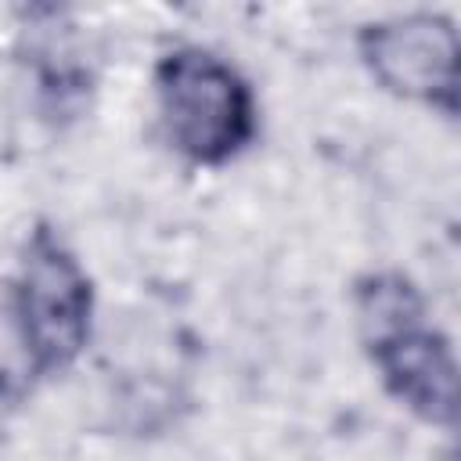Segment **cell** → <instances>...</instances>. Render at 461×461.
<instances>
[{"instance_id":"1","label":"cell","mask_w":461,"mask_h":461,"mask_svg":"<svg viewBox=\"0 0 461 461\" xmlns=\"http://www.w3.org/2000/svg\"><path fill=\"white\" fill-rule=\"evenodd\" d=\"M155 97L166 137L194 162H227L252 137V94L220 58L184 47L158 61Z\"/></svg>"},{"instance_id":"2","label":"cell","mask_w":461,"mask_h":461,"mask_svg":"<svg viewBox=\"0 0 461 461\" xmlns=\"http://www.w3.org/2000/svg\"><path fill=\"white\" fill-rule=\"evenodd\" d=\"M14 310L25 324V335L43 371L72 364L86 346L90 281L83 267L72 259V252L61 241H54L47 230H36L25 249Z\"/></svg>"},{"instance_id":"3","label":"cell","mask_w":461,"mask_h":461,"mask_svg":"<svg viewBox=\"0 0 461 461\" xmlns=\"http://www.w3.org/2000/svg\"><path fill=\"white\" fill-rule=\"evenodd\" d=\"M360 54L393 94L443 104L457 97V32L443 14H396L360 32Z\"/></svg>"},{"instance_id":"4","label":"cell","mask_w":461,"mask_h":461,"mask_svg":"<svg viewBox=\"0 0 461 461\" xmlns=\"http://www.w3.org/2000/svg\"><path fill=\"white\" fill-rule=\"evenodd\" d=\"M375 364L389 385V393L407 403L414 414L429 421H450L454 418V385L457 367L454 353L443 335L411 324L403 331H393L378 342H371Z\"/></svg>"},{"instance_id":"5","label":"cell","mask_w":461,"mask_h":461,"mask_svg":"<svg viewBox=\"0 0 461 461\" xmlns=\"http://www.w3.org/2000/svg\"><path fill=\"white\" fill-rule=\"evenodd\" d=\"M357 313H360V324L367 331V342H378L393 331L418 324L421 303H418L411 281H403L400 274H378V277L360 285Z\"/></svg>"},{"instance_id":"6","label":"cell","mask_w":461,"mask_h":461,"mask_svg":"<svg viewBox=\"0 0 461 461\" xmlns=\"http://www.w3.org/2000/svg\"><path fill=\"white\" fill-rule=\"evenodd\" d=\"M43 371L25 324L11 303H0V400H18L22 393H29L32 378Z\"/></svg>"}]
</instances>
